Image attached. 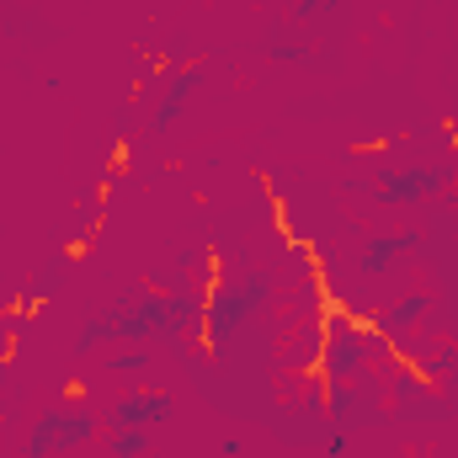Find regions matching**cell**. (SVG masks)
Wrapping results in <instances>:
<instances>
[{
  "label": "cell",
  "mask_w": 458,
  "mask_h": 458,
  "mask_svg": "<svg viewBox=\"0 0 458 458\" xmlns=\"http://www.w3.org/2000/svg\"><path fill=\"white\" fill-rule=\"evenodd\" d=\"M192 315V304L187 299H160V293H144V299H128V304H117L107 315H97L86 331H81V352H91L97 342H144V336H160V331H176L182 320Z\"/></svg>",
  "instance_id": "obj_1"
},
{
  "label": "cell",
  "mask_w": 458,
  "mask_h": 458,
  "mask_svg": "<svg viewBox=\"0 0 458 458\" xmlns=\"http://www.w3.org/2000/svg\"><path fill=\"white\" fill-rule=\"evenodd\" d=\"M261 299H267V283H261V277L219 283V288H214V299H208V342L225 346L229 336L245 326V315H250V310H261Z\"/></svg>",
  "instance_id": "obj_2"
},
{
  "label": "cell",
  "mask_w": 458,
  "mask_h": 458,
  "mask_svg": "<svg viewBox=\"0 0 458 458\" xmlns=\"http://www.w3.org/2000/svg\"><path fill=\"white\" fill-rule=\"evenodd\" d=\"M97 432V421L86 411H48L38 427H32V443H27V458H43L48 448H70V443H86Z\"/></svg>",
  "instance_id": "obj_3"
},
{
  "label": "cell",
  "mask_w": 458,
  "mask_h": 458,
  "mask_svg": "<svg viewBox=\"0 0 458 458\" xmlns=\"http://www.w3.org/2000/svg\"><path fill=\"white\" fill-rule=\"evenodd\" d=\"M437 187H443V171H432V165H421V171H394V176L378 182V203H416V198H427V192H437Z\"/></svg>",
  "instance_id": "obj_4"
},
{
  "label": "cell",
  "mask_w": 458,
  "mask_h": 458,
  "mask_svg": "<svg viewBox=\"0 0 458 458\" xmlns=\"http://www.w3.org/2000/svg\"><path fill=\"white\" fill-rule=\"evenodd\" d=\"M357 368H362V336H357V326H336L331 331V342H326V373L346 384V378H357Z\"/></svg>",
  "instance_id": "obj_5"
},
{
  "label": "cell",
  "mask_w": 458,
  "mask_h": 458,
  "mask_svg": "<svg viewBox=\"0 0 458 458\" xmlns=\"http://www.w3.org/2000/svg\"><path fill=\"white\" fill-rule=\"evenodd\" d=\"M171 411H176V400H171V394H128V400L113 411V421H117V427H128V432H139V427L165 421Z\"/></svg>",
  "instance_id": "obj_6"
},
{
  "label": "cell",
  "mask_w": 458,
  "mask_h": 458,
  "mask_svg": "<svg viewBox=\"0 0 458 458\" xmlns=\"http://www.w3.org/2000/svg\"><path fill=\"white\" fill-rule=\"evenodd\" d=\"M405 245H411V234H378V240H368V245H362V256H357V272H368V277H373V272H384Z\"/></svg>",
  "instance_id": "obj_7"
},
{
  "label": "cell",
  "mask_w": 458,
  "mask_h": 458,
  "mask_svg": "<svg viewBox=\"0 0 458 458\" xmlns=\"http://www.w3.org/2000/svg\"><path fill=\"white\" fill-rule=\"evenodd\" d=\"M203 81V70H182V75H171V91H165V102H160V113H155V128H171L176 113L187 107V97H192V86Z\"/></svg>",
  "instance_id": "obj_8"
},
{
  "label": "cell",
  "mask_w": 458,
  "mask_h": 458,
  "mask_svg": "<svg viewBox=\"0 0 458 458\" xmlns=\"http://www.w3.org/2000/svg\"><path fill=\"white\" fill-rule=\"evenodd\" d=\"M421 310H427V293H411V299H400V304L384 310V326H411Z\"/></svg>",
  "instance_id": "obj_9"
},
{
  "label": "cell",
  "mask_w": 458,
  "mask_h": 458,
  "mask_svg": "<svg viewBox=\"0 0 458 458\" xmlns=\"http://www.w3.org/2000/svg\"><path fill=\"white\" fill-rule=\"evenodd\" d=\"M113 454H117V458H133V454H144V432H123V437L113 443Z\"/></svg>",
  "instance_id": "obj_10"
},
{
  "label": "cell",
  "mask_w": 458,
  "mask_h": 458,
  "mask_svg": "<svg viewBox=\"0 0 458 458\" xmlns=\"http://www.w3.org/2000/svg\"><path fill=\"white\" fill-rule=\"evenodd\" d=\"M331 5H342V0H304L299 16H315V11H331Z\"/></svg>",
  "instance_id": "obj_11"
}]
</instances>
